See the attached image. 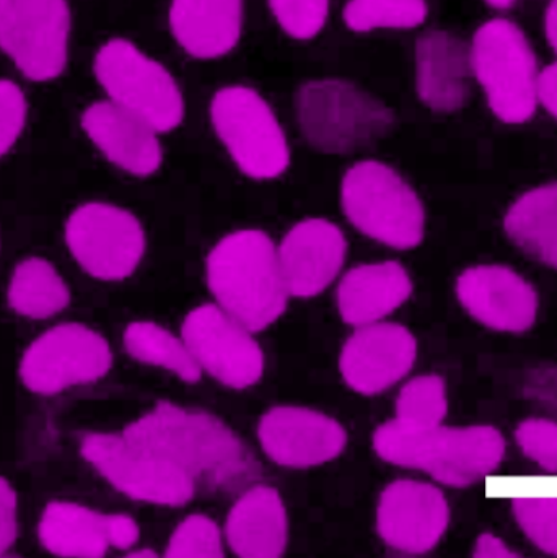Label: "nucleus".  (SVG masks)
I'll use <instances>...</instances> for the list:
<instances>
[{
	"instance_id": "7",
	"label": "nucleus",
	"mask_w": 557,
	"mask_h": 558,
	"mask_svg": "<svg viewBox=\"0 0 557 558\" xmlns=\"http://www.w3.org/2000/svg\"><path fill=\"white\" fill-rule=\"evenodd\" d=\"M94 71L110 101L140 116L160 134L183 122L184 101L177 82L134 43L123 38L105 43L95 56Z\"/></svg>"
},
{
	"instance_id": "29",
	"label": "nucleus",
	"mask_w": 557,
	"mask_h": 558,
	"mask_svg": "<svg viewBox=\"0 0 557 558\" xmlns=\"http://www.w3.org/2000/svg\"><path fill=\"white\" fill-rule=\"evenodd\" d=\"M447 395L440 376H419L401 389L395 421L407 427L432 428L447 415Z\"/></svg>"
},
{
	"instance_id": "17",
	"label": "nucleus",
	"mask_w": 557,
	"mask_h": 558,
	"mask_svg": "<svg viewBox=\"0 0 557 558\" xmlns=\"http://www.w3.org/2000/svg\"><path fill=\"white\" fill-rule=\"evenodd\" d=\"M457 295L476 322L494 331H526L538 313L535 289L509 267H470L458 277Z\"/></svg>"
},
{
	"instance_id": "32",
	"label": "nucleus",
	"mask_w": 557,
	"mask_h": 558,
	"mask_svg": "<svg viewBox=\"0 0 557 558\" xmlns=\"http://www.w3.org/2000/svg\"><path fill=\"white\" fill-rule=\"evenodd\" d=\"M269 7L280 28L300 41L318 36L329 15V0H269Z\"/></svg>"
},
{
	"instance_id": "19",
	"label": "nucleus",
	"mask_w": 557,
	"mask_h": 558,
	"mask_svg": "<svg viewBox=\"0 0 557 558\" xmlns=\"http://www.w3.org/2000/svg\"><path fill=\"white\" fill-rule=\"evenodd\" d=\"M346 250L344 234L335 223L323 219L296 223L278 250L289 295L310 299L325 292L342 269Z\"/></svg>"
},
{
	"instance_id": "35",
	"label": "nucleus",
	"mask_w": 557,
	"mask_h": 558,
	"mask_svg": "<svg viewBox=\"0 0 557 558\" xmlns=\"http://www.w3.org/2000/svg\"><path fill=\"white\" fill-rule=\"evenodd\" d=\"M16 539V494L7 478L0 477V557Z\"/></svg>"
},
{
	"instance_id": "25",
	"label": "nucleus",
	"mask_w": 557,
	"mask_h": 558,
	"mask_svg": "<svg viewBox=\"0 0 557 558\" xmlns=\"http://www.w3.org/2000/svg\"><path fill=\"white\" fill-rule=\"evenodd\" d=\"M506 231L530 256L557 269V183L517 199L507 213Z\"/></svg>"
},
{
	"instance_id": "34",
	"label": "nucleus",
	"mask_w": 557,
	"mask_h": 558,
	"mask_svg": "<svg viewBox=\"0 0 557 558\" xmlns=\"http://www.w3.org/2000/svg\"><path fill=\"white\" fill-rule=\"evenodd\" d=\"M25 95L13 82L0 81V158L19 141L26 124Z\"/></svg>"
},
{
	"instance_id": "27",
	"label": "nucleus",
	"mask_w": 557,
	"mask_h": 558,
	"mask_svg": "<svg viewBox=\"0 0 557 558\" xmlns=\"http://www.w3.org/2000/svg\"><path fill=\"white\" fill-rule=\"evenodd\" d=\"M124 345L133 359L177 373L183 381L196 383L201 366L186 343L154 323H133L124 332Z\"/></svg>"
},
{
	"instance_id": "8",
	"label": "nucleus",
	"mask_w": 557,
	"mask_h": 558,
	"mask_svg": "<svg viewBox=\"0 0 557 558\" xmlns=\"http://www.w3.org/2000/svg\"><path fill=\"white\" fill-rule=\"evenodd\" d=\"M214 129L237 167L255 180H273L290 163L289 145L271 107L249 87H226L210 104Z\"/></svg>"
},
{
	"instance_id": "22",
	"label": "nucleus",
	"mask_w": 557,
	"mask_h": 558,
	"mask_svg": "<svg viewBox=\"0 0 557 558\" xmlns=\"http://www.w3.org/2000/svg\"><path fill=\"white\" fill-rule=\"evenodd\" d=\"M171 35L196 59L229 54L243 28V0H171Z\"/></svg>"
},
{
	"instance_id": "10",
	"label": "nucleus",
	"mask_w": 557,
	"mask_h": 558,
	"mask_svg": "<svg viewBox=\"0 0 557 558\" xmlns=\"http://www.w3.org/2000/svg\"><path fill=\"white\" fill-rule=\"evenodd\" d=\"M110 345L87 326L59 325L23 353L20 378L36 395H58L71 386L97 381L110 372Z\"/></svg>"
},
{
	"instance_id": "33",
	"label": "nucleus",
	"mask_w": 557,
	"mask_h": 558,
	"mask_svg": "<svg viewBox=\"0 0 557 558\" xmlns=\"http://www.w3.org/2000/svg\"><path fill=\"white\" fill-rule=\"evenodd\" d=\"M517 444L526 458L548 474H557V424L533 418L517 428Z\"/></svg>"
},
{
	"instance_id": "14",
	"label": "nucleus",
	"mask_w": 557,
	"mask_h": 558,
	"mask_svg": "<svg viewBox=\"0 0 557 558\" xmlns=\"http://www.w3.org/2000/svg\"><path fill=\"white\" fill-rule=\"evenodd\" d=\"M450 510L444 494L431 484L398 481L382 494L377 527L382 539L407 554L434 549L447 531Z\"/></svg>"
},
{
	"instance_id": "2",
	"label": "nucleus",
	"mask_w": 557,
	"mask_h": 558,
	"mask_svg": "<svg viewBox=\"0 0 557 558\" xmlns=\"http://www.w3.org/2000/svg\"><path fill=\"white\" fill-rule=\"evenodd\" d=\"M207 283L220 308L252 332L286 312L289 292L278 250L265 231H235L220 240L207 257Z\"/></svg>"
},
{
	"instance_id": "31",
	"label": "nucleus",
	"mask_w": 557,
	"mask_h": 558,
	"mask_svg": "<svg viewBox=\"0 0 557 558\" xmlns=\"http://www.w3.org/2000/svg\"><path fill=\"white\" fill-rule=\"evenodd\" d=\"M168 558H222L219 527L203 514H193L178 526L167 549Z\"/></svg>"
},
{
	"instance_id": "13",
	"label": "nucleus",
	"mask_w": 557,
	"mask_h": 558,
	"mask_svg": "<svg viewBox=\"0 0 557 558\" xmlns=\"http://www.w3.org/2000/svg\"><path fill=\"white\" fill-rule=\"evenodd\" d=\"M181 332L197 365L223 385L243 389L262 378L265 356L252 331L220 306L193 310Z\"/></svg>"
},
{
	"instance_id": "37",
	"label": "nucleus",
	"mask_w": 557,
	"mask_h": 558,
	"mask_svg": "<svg viewBox=\"0 0 557 558\" xmlns=\"http://www.w3.org/2000/svg\"><path fill=\"white\" fill-rule=\"evenodd\" d=\"M474 557L477 558H516L519 554L513 553L502 539L494 534H483L474 546Z\"/></svg>"
},
{
	"instance_id": "5",
	"label": "nucleus",
	"mask_w": 557,
	"mask_h": 558,
	"mask_svg": "<svg viewBox=\"0 0 557 558\" xmlns=\"http://www.w3.org/2000/svg\"><path fill=\"white\" fill-rule=\"evenodd\" d=\"M470 56L491 111L506 124L532 119L538 107L540 72L522 29L509 20H491L474 33Z\"/></svg>"
},
{
	"instance_id": "36",
	"label": "nucleus",
	"mask_w": 557,
	"mask_h": 558,
	"mask_svg": "<svg viewBox=\"0 0 557 558\" xmlns=\"http://www.w3.org/2000/svg\"><path fill=\"white\" fill-rule=\"evenodd\" d=\"M538 104L557 119V62L540 72Z\"/></svg>"
},
{
	"instance_id": "1",
	"label": "nucleus",
	"mask_w": 557,
	"mask_h": 558,
	"mask_svg": "<svg viewBox=\"0 0 557 558\" xmlns=\"http://www.w3.org/2000/svg\"><path fill=\"white\" fill-rule=\"evenodd\" d=\"M123 437L190 477L206 478L210 484H227L252 465L239 438L219 418L167 402L131 424Z\"/></svg>"
},
{
	"instance_id": "12",
	"label": "nucleus",
	"mask_w": 557,
	"mask_h": 558,
	"mask_svg": "<svg viewBox=\"0 0 557 558\" xmlns=\"http://www.w3.org/2000/svg\"><path fill=\"white\" fill-rule=\"evenodd\" d=\"M81 451L114 488L134 500L180 507L193 498V477L171 462L134 447L123 435H87Z\"/></svg>"
},
{
	"instance_id": "21",
	"label": "nucleus",
	"mask_w": 557,
	"mask_h": 558,
	"mask_svg": "<svg viewBox=\"0 0 557 558\" xmlns=\"http://www.w3.org/2000/svg\"><path fill=\"white\" fill-rule=\"evenodd\" d=\"M470 48L447 32H428L416 46V87L419 98L431 110H460L470 94Z\"/></svg>"
},
{
	"instance_id": "15",
	"label": "nucleus",
	"mask_w": 557,
	"mask_h": 558,
	"mask_svg": "<svg viewBox=\"0 0 557 558\" xmlns=\"http://www.w3.org/2000/svg\"><path fill=\"white\" fill-rule=\"evenodd\" d=\"M38 536L55 556L98 558L110 547L131 549L140 541V527L126 514H104L81 505L52 501L39 521Z\"/></svg>"
},
{
	"instance_id": "30",
	"label": "nucleus",
	"mask_w": 557,
	"mask_h": 558,
	"mask_svg": "<svg viewBox=\"0 0 557 558\" xmlns=\"http://www.w3.org/2000/svg\"><path fill=\"white\" fill-rule=\"evenodd\" d=\"M523 533L543 553L557 557V495H525L512 501Z\"/></svg>"
},
{
	"instance_id": "28",
	"label": "nucleus",
	"mask_w": 557,
	"mask_h": 558,
	"mask_svg": "<svg viewBox=\"0 0 557 558\" xmlns=\"http://www.w3.org/2000/svg\"><path fill=\"white\" fill-rule=\"evenodd\" d=\"M425 0H349L346 25L355 33L417 28L427 19Z\"/></svg>"
},
{
	"instance_id": "26",
	"label": "nucleus",
	"mask_w": 557,
	"mask_h": 558,
	"mask_svg": "<svg viewBox=\"0 0 557 558\" xmlns=\"http://www.w3.org/2000/svg\"><path fill=\"white\" fill-rule=\"evenodd\" d=\"M9 305L29 319H48L68 308L71 292L56 267L41 257H28L13 270Z\"/></svg>"
},
{
	"instance_id": "40",
	"label": "nucleus",
	"mask_w": 557,
	"mask_h": 558,
	"mask_svg": "<svg viewBox=\"0 0 557 558\" xmlns=\"http://www.w3.org/2000/svg\"><path fill=\"white\" fill-rule=\"evenodd\" d=\"M128 557H131V558H155L157 557V554L154 553V550H150V549H144V550H137V553H131L130 556Z\"/></svg>"
},
{
	"instance_id": "23",
	"label": "nucleus",
	"mask_w": 557,
	"mask_h": 558,
	"mask_svg": "<svg viewBox=\"0 0 557 558\" xmlns=\"http://www.w3.org/2000/svg\"><path fill=\"white\" fill-rule=\"evenodd\" d=\"M413 292L407 269L395 260L364 264L342 277L338 289L341 318L348 325L367 326L400 308Z\"/></svg>"
},
{
	"instance_id": "16",
	"label": "nucleus",
	"mask_w": 557,
	"mask_h": 558,
	"mask_svg": "<svg viewBox=\"0 0 557 558\" xmlns=\"http://www.w3.org/2000/svg\"><path fill=\"white\" fill-rule=\"evenodd\" d=\"M416 353V339L407 328L393 323H374L361 326L349 337L339 368L354 391L374 396L407 376Z\"/></svg>"
},
{
	"instance_id": "6",
	"label": "nucleus",
	"mask_w": 557,
	"mask_h": 558,
	"mask_svg": "<svg viewBox=\"0 0 557 558\" xmlns=\"http://www.w3.org/2000/svg\"><path fill=\"white\" fill-rule=\"evenodd\" d=\"M341 203L358 230L387 246L411 250L424 238V207L417 194L380 161H361L346 173Z\"/></svg>"
},
{
	"instance_id": "38",
	"label": "nucleus",
	"mask_w": 557,
	"mask_h": 558,
	"mask_svg": "<svg viewBox=\"0 0 557 558\" xmlns=\"http://www.w3.org/2000/svg\"><path fill=\"white\" fill-rule=\"evenodd\" d=\"M545 29L549 45H552L557 54V0H552L548 10H546Z\"/></svg>"
},
{
	"instance_id": "4",
	"label": "nucleus",
	"mask_w": 557,
	"mask_h": 558,
	"mask_svg": "<svg viewBox=\"0 0 557 558\" xmlns=\"http://www.w3.org/2000/svg\"><path fill=\"white\" fill-rule=\"evenodd\" d=\"M296 119L305 141L325 154H348L374 144L393 128V112L349 82L316 81L296 95Z\"/></svg>"
},
{
	"instance_id": "20",
	"label": "nucleus",
	"mask_w": 557,
	"mask_h": 558,
	"mask_svg": "<svg viewBox=\"0 0 557 558\" xmlns=\"http://www.w3.org/2000/svg\"><path fill=\"white\" fill-rule=\"evenodd\" d=\"M82 129L98 150L134 177H150L160 168L158 134L147 121L113 101H98L82 114Z\"/></svg>"
},
{
	"instance_id": "39",
	"label": "nucleus",
	"mask_w": 557,
	"mask_h": 558,
	"mask_svg": "<svg viewBox=\"0 0 557 558\" xmlns=\"http://www.w3.org/2000/svg\"><path fill=\"white\" fill-rule=\"evenodd\" d=\"M489 5L496 7V9H509L516 3V0H486Z\"/></svg>"
},
{
	"instance_id": "3",
	"label": "nucleus",
	"mask_w": 557,
	"mask_h": 558,
	"mask_svg": "<svg viewBox=\"0 0 557 558\" xmlns=\"http://www.w3.org/2000/svg\"><path fill=\"white\" fill-rule=\"evenodd\" d=\"M374 448L384 461L421 469L450 487H468L489 477L506 454L494 427L413 428L398 421L377 428Z\"/></svg>"
},
{
	"instance_id": "24",
	"label": "nucleus",
	"mask_w": 557,
	"mask_h": 558,
	"mask_svg": "<svg viewBox=\"0 0 557 558\" xmlns=\"http://www.w3.org/2000/svg\"><path fill=\"white\" fill-rule=\"evenodd\" d=\"M227 541L243 558H278L287 546V514L275 488L246 492L230 511Z\"/></svg>"
},
{
	"instance_id": "11",
	"label": "nucleus",
	"mask_w": 557,
	"mask_h": 558,
	"mask_svg": "<svg viewBox=\"0 0 557 558\" xmlns=\"http://www.w3.org/2000/svg\"><path fill=\"white\" fill-rule=\"evenodd\" d=\"M65 243L85 272L100 280H123L140 266L145 234L140 220L120 207L90 203L65 223Z\"/></svg>"
},
{
	"instance_id": "18",
	"label": "nucleus",
	"mask_w": 557,
	"mask_h": 558,
	"mask_svg": "<svg viewBox=\"0 0 557 558\" xmlns=\"http://www.w3.org/2000/svg\"><path fill=\"white\" fill-rule=\"evenodd\" d=\"M259 441L266 454L287 468L332 461L346 447V432L335 418L303 408H275L262 418Z\"/></svg>"
},
{
	"instance_id": "9",
	"label": "nucleus",
	"mask_w": 557,
	"mask_h": 558,
	"mask_svg": "<svg viewBox=\"0 0 557 558\" xmlns=\"http://www.w3.org/2000/svg\"><path fill=\"white\" fill-rule=\"evenodd\" d=\"M71 26L68 0H0V51L29 81L62 75Z\"/></svg>"
}]
</instances>
